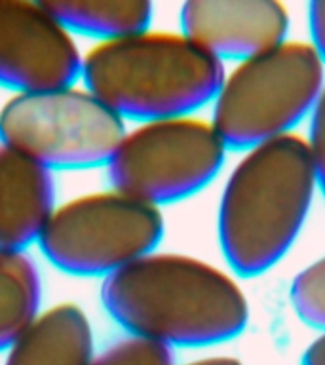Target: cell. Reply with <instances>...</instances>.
<instances>
[{
    "mask_svg": "<svg viewBox=\"0 0 325 365\" xmlns=\"http://www.w3.org/2000/svg\"><path fill=\"white\" fill-rule=\"evenodd\" d=\"M101 302L130 335L167 348L230 341L249 319L247 297L230 274L171 251H150L103 279Z\"/></svg>",
    "mask_w": 325,
    "mask_h": 365,
    "instance_id": "6da1fadb",
    "label": "cell"
},
{
    "mask_svg": "<svg viewBox=\"0 0 325 365\" xmlns=\"http://www.w3.org/2000/svg\"><path fill=\"white\" fill-rule=\"evenodd\" d=\"M306 139L276 137L245 150L222 188L219 242L238 276H259L278 264L299 238L316 192Z\"/></svg>",
    "mask_w": 325,
    "mask_h": 365,
    "instance_id": "7a4b0ae2",
    "label": "cell"
},
{
    "mask_svg": "<svg viewBox=\"0 0 325 365\" xmlns=\"http://www.w3.org/2000/svg\"><path fill=\"white\" fill-rule=\"evenodd\" d=\"M225 74V63L182 31L148 27L96 42L82 56L80 80L124 122H147L213 103Z\"/></svg>",
    "mask_w": 325,
    "mask_h": 365,
    "instance_id": "3957f363",
    "label": "cell"
},
{
    "mask_svg": "<svg viewBox=\"0 0 325 365\" xmlns=\"http://www.w3.org/2000/svg\"><path fill=\"white\" fill-rule=\"evenodd\" d=\"M325 88V65L310 42L284 40L239 61L213 99L211 124L227 148L249 150L293 133Z\"/></svg>",
    "mask_w": 325,
    "mask_h": 365,
    "instance_id": "277c9868",
    "label": "cell"
},
{
    "mask_svg": "<svg viewBox=\"0 0 325 365\" xmlns=\"http://www.w3.org/2000/svg\"><path fill=\"white\" fill-rule=\"evenodd\" d=\"M164 228L160 207L113 187L56 205L36 244L61 272L108 278L156 250Z\"/></svg>",
    "mask_w": 325,
    "mask_h": 365,
    "instance_id": "5b68a950",
    "label": "cell"
},
{
    "mask_svg": "<svg viewBox=\"0 0 325 365\" xmlns=\"http://www.w3.org/2000/svg\"><path fill=\"white\" fill-rule=\"evenodd\" d=\"M125 122L84 86L14 93L0 107V145L53 170L107 165Z\"/></svg>",
    "mask_w": 325,
    "mask_h": 365,
    "instance_id": "8992f818",
    "label": "cell"
},
{
    "mask_svg": "<svg viewBox=\"0 0 325 365\" xmlns=\"http://www.w3.org/2000/svg\"><path fill=\"white\" fill-rule=\"evenodd\" d=\"M227 150L211 120L194 114L137 122L108 160V177L114 188L160 207L207 187Z\"/></svg>",
    "mask_w": 325,
    "mask_h": 365,
    "instance_id": "52a82bcc",
    "label": "cell"
},
{
    "mask_svg": "<svg viewBox=\"0 0 325 365\" xmlns=\"http://www.w3.org/2000/svg\"><path fill=\"white\" fill-rule=\"evenodd\" d=\"M74 34L46 2L0 0V86L34 93L74 86L82 73Z\"/></svg>",
    "mask_w": 325,
    "mask_h": 365,
    "instance_id": "ba28073f",
    "label": "cell"
},
{
    "mask_svg": "<svg viewBox=\"0 0 325 365\" xmlns=\"http://www.w3.org/2000/svg\"><path fill=\"white\" fill-rule=\"evenodd\" d=\"M181 31L219 61H244L287 40L289 11L278 0H190Z\"/></svg>",
    "mask_w": 325,
    "mask_h": 365,
    "instance_id": "9c48e42d",
    "label": "cell"
},
{
    "mask_svg": "<svg viewBox=\"0 0 325 365\" xmlns=\"http://www.w3.org/2000/svg\"><path fill=\"white\" fill-rule=\"evenodd\" d=\"M53 210L51 171L0 145V250L25 251L38 242Z\"/></svg>",
    "mask_w": 325,
    "mask_h": 365,
    "instance_id": "30bf717a",
    "label": "cell"
},
{
    "mask_svg": "<svg viewBox=\"0 0 325 365\" xmlns=\"http://www.w3.org/2000/svg\"><path fill=\"white\" fill-rule=\"evenodd\" d=\"M96 356L93 329L76 302L40 310L6 350L4 365H90Z\"/></svg>",
    "mask_w": 325,
    "mask_h": 365,
    "instance_id": "8fae6325",
    "label": "cell"
},
{
    "mask_svg": "<svg viewBox=\"0 0 325 365\" xmlns=\"http://www.w3.org/2000/svg\"><path fill=\"white\" fill-rule=\"evenodd\" d=\"M46 6L71 33L97 42L145 31L154 14L147 0H46Z\"/></svg>",
    "mask_w": 325,
    "mask_h": 365,
    "instance_id": "7c38bea8",
    "label": "cell"
},
{
    "mask_svg": "<svg viewBox=\"0 0 325 365\" xmlns=\"http://www.w3.org/2000/svg\"><path fill=\"white\" fill-rule=\"evenodd\" d=\"M42 278L36 262L25 251L0 250V352L40 314Z\"/></svg>",
    "mask_w": 325,
    "mask_h": 365,
    "instance_id": "4fadbf2b",
    "label": "cell"
},
{
    "mask_svg": "<svg viewBox=\"0 0 325 365\" xmlns=\"http://www.w3.org/2000/svg\"><path fill=\"white\" fill-rule=\"evenodd\" d=\"M289 299L293 310L304 324L325 333V255L296 274Z\"/></svg>",
    "mask_w": 325,
    "mask_h": 365,
    "instance_id": "5bb4252c",
    "label": "cell"
},
{
    "mask_svg": "<svg viewBox=\"0 0 325 365\" xmlns=\"http://www.w3.org/2000/svg\"><path fill=\"white\" fill-rule=\"evenodd\" d=\"M90 365H175L171 348L128 335L96 354Z\"/></svg>",
    "mask_w": 325,
    "mask_h": 365,
    "instance_id": "9a60e30c",
    "label": "cell"
},
{
    "mask_svg": "<svg viewBox=\"0 0 325 365\" xmlns=\"http://www.w3.org/2000/svg\"><path fill=\"white\" fill-rule=\"evenodd\" d=\"M316 185L325 196V88L310 114V135L306 139Z\"/></svg>",
    "mask_w": 325,
    "mask_h": 365,
    "instance_id": "2e32d148",
    "label": "cell"
},
{
    "mask_svg": "<svg viewBox=\"0 0 325 365\" xmlns=\"http://www.w3.org/2000/svg\"><path fill=\"white\" fill-rule=\"evenodd\" d=\"M308 25H310V44L325 65V0H318L308 6Z\"/></svg>",
    "mask_w": 325,
    "mask_h": 365,
    "instance_id": "e0dca14e",
    "label": "cell"
},
{
    "mask_svg": "<svg viewBox=\"0 0 325 365\" xmlns=\"http://www.w3.org/2000/svg\"><path fill=\"white\" fill-rule=\"evenodd\" d=\"M302 365H325V333L306 348L302 356Z\"/></svg>",
    "mask_w": 325,
    "mask_h": 365,
    "instance_id": "ac0fdd59",
    "label": "cell"
},
{
    "mask_svg": "<svg viewBox=\"0 0 325 365\" xmlns=\"http://www.w3.org/2000/svg\"><path fill=\"white\" fill-rule=\"evenodd\" d=\"M182 365H244L238 358H232V356H207V358L194 359V361H188V364Z\"/></svg>",
    "mask_w": 325,
    "mask_h": 365,
    "instance_id": "d6986e66",
    "label": "cell"
}]
</instances>
